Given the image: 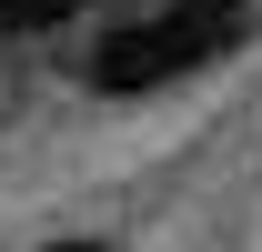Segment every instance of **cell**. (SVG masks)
Returning a JSON list of instances; mask_svg holds the SVG:
<instances>
[{"label":"cell","mask_w":262,"mask_h":252,"mask_svg":"<svg viewBox=\"0 0 262 252\" xmlns=\"http://www.w3.org/2000/svg\"><path fill=\"white\" fill-rule=\"evenodd\" d=\"M232 40H242V20L232 10H212V0H192V10H162V20H131V31H101V51H91V91H111V101H131V91H162V81H182V71H202V61H222Z\"/></svg>","instance_id":"cell-1"},{"label":"cell","mask_w":262,"mask_h":252,"mask_svg":"<svg viewBox=\"0 0 262 252\" xmlns=\"http://www.w3.org/2000/svg\"><path fill=\"white\" fill-rule=\"evenodd\" d=\"M91 0H0V40H40V31H61V20H81Z\"/></svg>","instance_id":"cell-2"},{"label":"cell","mask_w":262,"mask_h":252,"mask_svg":"<svg viewBox=\"0 0 262 252\" xmlns=\"http://www.w3.org/2000/svg\"><path fill=\"white\" fill-rule=\"evenodd\" d=\"M51 252H101V242H51Z\"/></svg>","instance_id":"cell-3"}]
</instances>
